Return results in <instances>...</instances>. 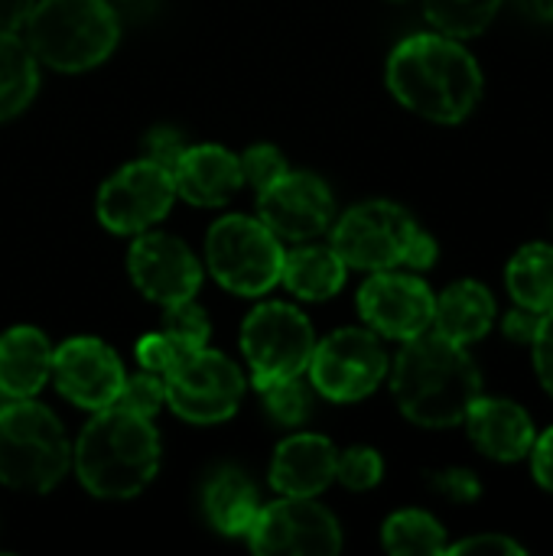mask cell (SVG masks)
Here are the masks:
<instances>
[{
	"instance_id": "cell-1",
	"label": "cell",
	"mask_w": 553,
	"mask_h": 556,
	"mask_svg": "<svg viewBox=\"0 0 553 556\" xmlns=\"http://www.w3.org/2000/svg\"><path fill=\"white\" fill-rule=\"evenodd\" d=\"M388 88L407 111L433 124H460L482 98V68L463 39L417 33L394 46Z\"/></svg>"
},
{
	"instance_id": "cell-2",
	"label": "cell",
	"mask_w": 553,
	"mask_h": 556,
	"mask_svg": "<svg viewBox=\"0 0 553 556\" xmlns=\"http://www.w3.org/2000/svg\"><path fill=\"white\" fill-rule=\"evenodd\" d=\"M391 391L411 424L450 430L466 420L473 401L482 394V375L466 345L427 329L398 352Z\"/></svg>"
},
{
	"instance_id": "cell-3",
	"label": "cell",
	"mask_w": 553,
	"mask_h": 556,
	"mask_svg": "<svg viewBox=\"0 0 553 556\" xmlns=\"http://www.w3.org/2000/svg\"><path fill=\"white\" fill-rule=\"evenodd\" d=\"M72 463L91 495L134 498L160 469V437L147 417L111 404L95 410L75 443Z\"/></svg>"
},
{
	"instance_id": "cell-4",
	"label": "cell",
	"mask_w": 553,
	"mask_h": 556,
	"mask_svg": "<svg viewBox=\"0 0 553 556\" xmlns=\"http://www.w3.org/2000/svg\"><path fill=\"white\" fill-rule=\"evenodd\" d=\"M121 36L108 0H39L23 23V42L36 62L55 72H85L101 65Z\"/></svg>"
},
{
	"instance_id": "cell-5",
	"label": "cell",
	"mask_w": 553,
	"mask_h": 556,
	"mask_svg": "<svg viewBox=\"0 0 553 556\" xmlns=\"http://www.w3.org/2000/svg\"><path fill=\"white\" fill-rule=\"evenodd\" d=\"M72 466V450L59 417L26 401L0 407V482L20 492H49Z\"/></svg>"
},
{
	"instance_id": "cell-6",
	"label": "cell",
	"mask_w": 553,
	"mask_h": 556,
	"mask_svg": "<svg viewBox=\"0 0 553 556\" xmlns=\"http://www.w3.org/2000/svg\"><path fill=\"white\" fill-rule=\"evenodd\" d=\"M205 261L225 290L238 296H264L280 283L284 248L261 218L225 215L209 228Z\"/></svg>"
},
{
	"instance_id": "cell-7",
	"label": "cell",
	"mask_w": 553,
	"mask_h": 556,
	"mask_svg": "<svg viewBox=\"0 0 553 556\" xmlns=\"http://www.w3.org/2000/svg\"><path fill=\"white\" fill-rule=\"evenodd\" d=\"M163 384L166 404L189 424H222L244 397V378L238 365L209 345L183 349L163 371Z\"/></svg>"
},
{
	"instance_id": "cell-8",
	"label": "cell",
	"mask_w": 553,
	"mask_h": 556,
	"mask_svg": "<svg viewBox=\"0 0 553 556\" xmlns=\"http://www.w3.org/2000/svg\"><path fill=\"white\" fill-rule=\"evenodd\" d=\"M313 388L336 404H355L368 397L388 375V355L378 332L372 329H339L316 342L310 358Z\"/></svg>"
},
{
	"instance_id": "cell-9",
	"label": "cell",
	"mask_w": 553,
	"mask_h": 556,
	"mask_svg": "<svg viewBox=\"0 0 553 556\" xmlns=\"http://www.w3.org/2000/svg\"><path fill=\"white\" fill-rule=\"evenodd\" d=\"M313 349L316 332L290 303H264L241 326V352L251 365L254 384L303 375L310 368Z\"/></svg>"
},
{
	"instance_id": "cell-10",
	"label": "cell",
	"mask_w": 553,
	"mask_h": 556,
	"mask_svg": "<svg viewBox=\"0 0 553 556\" xmlns=\"http://www.w3.org/2000/svg\"><path fill=\"white\" fill-rule=\"evenodd\" d=\"M417 228L420 225L394 202H362L336 222L332 248L345 267L391 270L404 267V254Z\"/></svg>"
},
{
	"instance_id": "cell-11",
	"label": "cell",
	"mask_w": 553,
	"mask_h": 556,
	"mask_svg": "<svg viewBox=\"0 0 553 556\" xmlns=\"http://www.w3.org/2000/svg\"><path fill=\"white\" fill-rule=\"evenodd\" d=\"M244 538L254 554L332 556L342 551L339 521L313 498L297 495H284L274 505H261Z\"/></svg>"
},
{
	"instance_id": "cell-12",
	"label": "cell",
	"mask_w": 553,
	"mask_h": 556,
	"mask_svg": "<svg viewBox=\"0 0 553 556\" xmlns=\"http://www.w3.org/2000/svg\"><path fill=\"white\" fill-rule=\"evenodd\" d=\"M176 199L173 173L153 160L121 166L98 192V222L114 235H140L153 228Z\"/></svg>"
},
{
	"instance_id": "cell-13",
	"label": "cell",
	"mask_w": 553,
	"mask_h": 556,
	"mask_svg": "<svg viewBox=\"0 0 553 556\" xmlns=\"http://www.w3.org/2000/svg\"><path fill=\"white\" fill-rule=\"evenodd\" d=\"M433 290L414 277L391 270H375L359 290V313L372 332L385 339H414L433 326Z\"/></svg>"
},
{
	"instance_id": "cell-14",
	"label": "cell",
	"mask_w": 553,
	"mask_h": 556,
	"mask_svg": "<svg viewBox=\"0 0 553 556\" xmlns=\"http://www.w3.org/2000/svg\"><path fill=\"white\" fill-rule=\"evenodd\" d=\"M257 218L280 241H313L332 225L336 202L319 176L287 169L277 182L261 189Z\"/></svg>"
},
{
	"instance_id": "cell-15",
	"label": "cell",
	"mask_w": 553,
	"mask_h": 556,
	"mask_svg": "<svg viewBox=\"0 0 553 556\" xmlns=\"http://www.w3.org/2000/svg\"><path fill=\"white\" fill-rule=\"evenodd\" d=\"M55 391L85 410H104L117 401L124 384V365L114 355L111 345L91 336H78L62 342L52 352V371Z\"/></svg>"
},
{
	"instance_id": "cell-16",
	"label": "cell",
	"mask_w": 553,
	"mask_h": 556,
	"mask_svg": "<svg viewBox=\"0 0 553 556\" xmlns=\"http://www.w3.org/2000/svg\"><path fill=\"white\" fill-rule=\"evenodd\" d=\"M127 270L134 287L160 306L192 300L202 287V264L196 254L179 238L160 231H140V238L130 244Z\"/></svg>"
},
{
	"instance_id": "cell-17",
	"label": "cell",
	"mask_w": 553,
	"mask_h": 556,
	"mask_svg": "<svg viewBox=\"0 0 553 556\" xmlns=\"http://www.w3.org/2000/svg\"><path fill=\"white\" fill-rule=\"evenodd\" d=\"M466 430L469 440L479 446L495 463H518L531 453L535 446V424L528 410L515 401L505 397H476L469 414H466Z\"/></svg>"
},
{
	"instance_id": "cell-18",
	"label": "cell",
	"mask_w": 553,
	"mask_h": 556,
	"mask_svg": "<svg viewBox=\"0 0 553 556\" xmlns=\"http://www.w3.org/2000/svg\"><path fill=\"white\" fill-rule=\"evenodd\" d=\"M173 182H176V195H183L192 205L212 208L231 202L244 186V176L231 150L218 143H199L183 150V156L173 166Z\"/></svg>"
},
{
	"instance_id": "cell-19",
	"label": "cell",
	"mask_w": 553,
	"mask_h": 556,
	"mask_svg": "<svg viewBox=\"0 0 553 556\" xmlns=\"http://www.w3.org/2000/svg\"><path fill=\"white\" fill-rule=\"evenodd\" d=\"M336 463L339 453L326 437L297 433L277 446L271 463V485L280 495L316 498L323 489L336 482Z\"/></svg>"
},
{
	"instance_id": "cell-20",
	"label": "cell",
	"mask_w": 553,
	"mask_h": 556,
	"mask_svg": "<svg viewBox=\"0 0 553 556\" xmlns=\"http://www.w3.org/2000/svg\"><path fill=\"white\" fill-rule=\"evenodd\" d=\"M52 371V345L33 326H16L0 336V391L10 401H26L42 391Z\"/></svg>"
},
{
	"instance_id": "cell-21",
	"label": "cell",
	"mask_w": 553,
	"mask_h": 556,
	"mask_svg": "<svg viewBox=\"0 0 553 556\" xmlns=\"http://www.w3.org/2000/svg\"><path fill=\"white\" fill-rule=\"evenodd\" d=\"M495 323V296L479 280H456L433 300V329L460 345L489 336Z\"/></svg>"
},
{
	"instance_id": "cell-22",
	"label": "cell",
	"mask_w": 553,
	"mask_h": 556,
	"mask_svg": "<svg viewBox=\"0 0 553 556\" xmlns=\"http://www.w3.org/2000/svg\"><path fill=\"white\" fill-rule=\"evenodd\" d=\"M280 283L310 303L329 300L345 283V261L336 254L332 244H303L290 254H284Z\"/></svg>"
},
{
	"instance_id": "cell-23",
	"label": "cell",
	"mask_w": 553,
	"mask_h": 556,
	"mask_svg": "<svg viewBox=\"0 0 553 556\" xmlns=\"http://www.w3.org/2000/svg\"><path fill=\"white\" fill-rule=\"evenodd\" d=\"M257 511H261L257 489L251 485V479L244 472L222 469L205 485V515H209L215 531H222L228 538L248 534V528L254 525Z\"/></svg>"
},
{
	"instance_id": "cell-24",
	"label": "cell",
	"mask_w": 553,
	"mask_h": 556,
	"mask_svg": "<svg viewBox=\"0 0 553 556\" xmlns=\"http://www.w3.org/2000/svg\"><path fill=\"white\" fill-rule=\"evenodd\" d=\"M505 287L512 300L525 309H553V244H525L505 267Z\"/></svg>"
},
{
	"instance_id": "cell-25",
	"label": "cell",
	"mask_w": 553,
	"mask_h": 556,
	"mask_svg": "<svg viewBox=\"0 0 553 556\" xmlns=\"http://www.w3.org/2000/svg\"><path fill=\"white\" fill-rule=\"evenodd\" d=\"M39 88V62L16 33L0 29V121L16 117Z\"/></svg>"
},
{
	"instance_id": "cell-26",
	"label": "cell",
	"mask_w": 553,
	"mask_h": 556,
	"mask_svg": "<svg viewBox=\"0 0 553 556\" xmlns=\"http://www.w3.org/2000/svg\"><path fill=\"white\" fill-rule=\"evenodd\" d=\"M381 544L394 556H433L447 554V531L443 525L417 508L398 511L381 528Z\"/></svg>"
},
{
	"instance_id": "cell-27",
	"label": "cell",
	"mask_w": 553,
	"mask_h": 556,
	"mask_svg": "<svg viewBox=\"0 0 553 556\" xmlns=\"http://www.w3.org/2000/svg\"><path fill=\"white\" fill-rule=\"evenodd\" d=\"M502 0H424L427 20L437 26V33L453 39H473L479 36L499 13Z\"/></svg>"
},
{
	"instance_id": "cell-28",
	"label": "cell",
	"mask_w": 553,
	"mask_h": 556,
	"mask_svg": "<svg viewBox=\"0 0 553 556\" xmlns=\"http://www.w3.org/2000/svg\"><path fill=\"white\" fill-rule=\"evenodd\" d=\"M257 391H261L264 407H267V414H271L274 424H280V427H300V424H306L310 407H313V394L300 381V375L261 381Z\"/></svg>"
},
{
	"instance_id": "cell-29",
	"label": "cell",
	"mask_w": 553,
	"mask_h": 556,
	"mask_svg": "<svg viewBox=\"0 0 553 556\" xmlns=\"http://www.w3.org/2000/svg\"><path fill=\"white\" fill-rule=\"evenodd\" d=\"M117 407H127L140 417H153L163 404H166V384H163V375L156 371H147L140 368L137 375H124V384H121V394L114 401Z\"/></svg>"
},
{
	"instance_id": "cell-30",
	"label": "cell",
	"mask_w": 553,
	"mask_h": 556,
	"mask_svg": "<svg viewBox=\"0 0 553 556\" xmlns=\"http://www.w3.org/2000/svg\"><path fill=\"white\" fill-rule=\"evenodd\" d=\"M385 476V463L372 446H352L345 453H339L336 463V479L352 489V492H368L381 482Z\"/></svg>"
},
{
	"instance_id": "cell-31",
	"label": "cell",
	"mask_w": 553,
	"mask_h": 556,
	"mask_svg": "<svg viewBox=\"0 0 553 556\" xmlns=\"http://www.w3.org/2000/svg\"><path fill=\"white\" fill-rule=\"evenodd\" d=\"M163 323H166L163 332H166L169 339H176L179 345H186V349H202V345H209V316H205V309L196 306L192 300L169 303Z\"/></svg>"
},
{
	"instance_id": "cell-32",
	"label": "cell",
	"mask_w": 553,
	"mask_h": 556,
	"mask_svg": "<svg viewBox=\"0 0 553 556\" xmlns=\"http://www.w3.org/2000/svg\"><path fill=\"white\" fill-rule=\"evenodd\" d=\"M238 163H241L244 182L254 186L257 192L267 189L271 182H277V179L290 169L287 160H284V153H280L277 147H271V143H254V147H248V150L238 156Z\"/></svg>"
},
{
	"instance_id": "cell-33",
	"label": "cell",
	"mask_w": 553,
	"mask_h": 556,
	"mask_svg": "<svg viewBox=\"0 0 553 556\" xmlns=\"http://www.w3.org/2000/svg\"><path fill=\"white\" fill-rule=\"evenodd\" d=\"M183 349H186V345H179V342L169 339L166 332H153V336H143V339L137 342V362H140V368L163 375V371L176 362V355H179Z\"/></svg>"
},
{
	"instance_id": "cell-34",
	"label": "cell",
	"mask_w": 553,
	"mask_h": 556,
	"mask_svg": "<svg viewBox=\"0 0 553 556\" xmlns=\"http://www.w3.org/2000/svg\"><path fill=\"white\" fill-rule=\"evenodd\" d=\"M430 485H433L440 495H447L450 502H460V505L476 502V498L482 495V485H479L476 472H469V469H447V472H433V476H430Z\"/></svg>"
},
{
	"instance_id": "cell-35",
	"label": "cell",
	"mask_w": 553,
	"mask_h": 556,
	"mask_svg": "<svg viewBox=\"0 0 553 556\" xmlns=\"http://www.w3.org/2000/svg\"><path fill=\"white\" fill-rule=\"evenodd\" d=\"M531 349H535L538 381H541V388L553 397V309L541 313V323H538V332L531 339Z\"/></svg>"
},
{
	"instance_id": "cell-36",
	"label": "cell",
	"mask_w": 553,
	"mask_h": 556,
	"mask_svg": "<svg viewBox=\"0 0 553 556\" xmlns=\"http://www.w3.org/2000/svg\"><path fill=\"white\" fill-rule=\"evenodd\" d=\"M447 554H479V556H525V547L505 534H476L460 544H447Z\"/></svg>"
},
{
	"instance_id": "cell-37",
	"label": "cell",
	"mask_w": 553,
	"mask_h": 556,
	"mask_svg": "<svg viewBox=\"0 0 553 556\" xmlns=\"http://www.w3.org/2000/svg\"><path fill=\"white\" fill-rule=\"evenodd\" d=\"M183 150H186L183 134H176V130H169V127H160V130H153V134L147 137V160L166 166L169 173H173L176 160L183 156Z\"/></svg>"
},
{
	"instance_id": "cell-38",
	"label": "cell",
	"mask_w": 553,
	"mask_h": 556,
	"mask_svg": "<svg viewBox=\"0 0 553 556\" xmlns=\"http://www.w3.org/2000/svg\"><path fill=\"white\" fill-rule=\"evenodd\" d=\"M528 459H531L535 482L553 495V427L544 430L541 437H535V446H531Z\"/></svg>"
},
{
	"instance_id": "cell-39",
	"label": "cell",
	"mask_w": 553,
	"mask_h": 556,
	"mask_svg": "<svg viewBox=\"0 0 553 556\" xmlns=\"http://www.w3.org/2000/svg\"><path fill=\"white\" fill-rule=\"evenodd\" d=\"M538 323H541V313L518 306V309H512V313L502 319V332H505L512 342L531 345V339H535V332H538Z\"/></svg>"
},
{
	"instance_id": "cell-40",
	"label": "cell",
	"mask_w": 553,
	"mask_h": 556,
	"mask_svg": "<svg viewBox=\"0 0 553 556\" xmlns=\"http://www.w3.org/2000/svg\"><path fill=\"white\" fill-rule=\"evenodd\" d=\"M433 264H437V241H433L424 228H417L414 238H411V244H407L404 267H411V270H427V267H433Z\"/></svg>"
},
{
	"instance_id": "cell-41",
	"label": "cell",
	"mask_w": 553,
	"mask_h": 556,
	"mask_svg": "<svg viewBox=\"0 0 553 556\" xmlns=\"http://www.w3.org/2000/svg\"><path fill=\"white\" fill-rule=\"evenodd\" d=\"M33 3H36V0H0V29H3V33L23 29V23H26Z\"/></svg>"
},
{
	"instance_id": "cell-42",
	"label": "cell",
	"mask_w": 553,
	"mask_h": 556,
	"mask_svg": "<svg viewBox=\"0 0 553 556\" xmlns=\"http://www.w3.org/2000/svg\"><path fill=\"white\" fill-rule=\"evenodd\" d=\"M521 10L528 16H538V20H553V0H518Z\"/></svg>"
}]
</instances>
